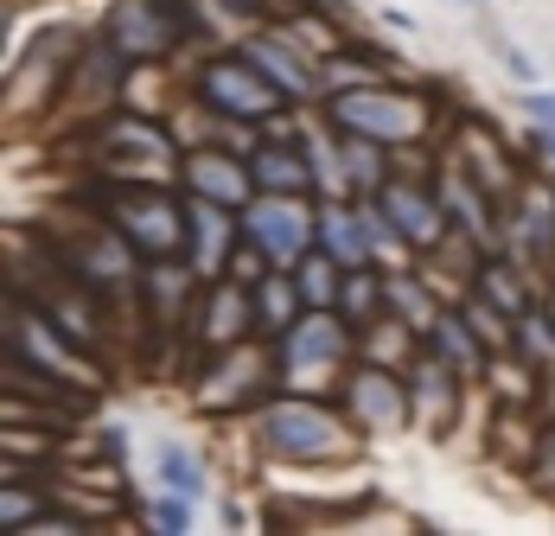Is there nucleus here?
Segmentation results:
<instances>
[{"instance_id":"obj_7","label":"nucleus","mask_w":555,"mask_h":536,"mask_svg":"<svg viewBox=\"0 0 555 536\" xmlns=\"http://www.w3.org/2000/svg\"><path fill=\"white\" fill-rule=\"evenodd\" d=\"M160 473H167V485L179 492V498H198V492H205V480H198V460H192L179 441H167V447H160Z\"/></svg>"},{"instance_id":"obj_9","label":"nucleus","mask_w":555,"mask_h":536,"mask_svg":"<svg viewBox=\"0 0 555 536\" xmlns=\"http://www.w3.org/2000/svg\"><path fill=\"white\" fill-rule=\"evenodd\" d=\"M256 173H262V186H275V192H300V186H307V166L287 161V154H262Z\"/></svg>"},{"instance_id":"obj_10","label":"nucleus","mask_w":555,"mask_h":536,"mask_svg":"<svg viewBox=\"0 0 555 536\" xmlns=\"http://www.w3.org/2000/svg\"><path fill=\"white\" fill-rule=\"evenodd\" d=\"M326 243H333L338 256H364V243H358V230H351V217H326Z\"/></svg>"},{"instance_id":"obj_1","label":"nucleus","mask_w":555,"mask_h":536,"mask_svg":"<svg viewBox=\"0 0 555 536\" xmlns=\"http://www.w3.org/2000/svg\"><path fill=\"white\" fill-rule=\"evenodd\" d=\"M338 122H345L351 135H377V141H389V135H415V109L389 103V97H345V103H338Z\"/></svg>"},{"instance_id":"obj_12","label":"nucleus","mask_w":555,"mask_h":536,"mask_svg":"<svg viewBox=\"0 0 555 536\" xmlns=\"http://www.w3.org/2000/svg\"><path fill=\"white\" fill-rule=\"evenodd\" d=\"M198 224H205V230H198V243H205V263H211V256H218V243H223V224L211 212H198Z\"/></svg>"},{"instance_id":"obj_8","label":"nucleus","mask_w":555,"mask_h":536,"mask_svg":"<svg viewBox=\"0 0 555 536\" xmlns=\"http://www.w3.org/2000/svg\"><path fill=\"white\" fill-rule=\"evenodd\" d=\"M389 212H402V230H409L415 243H428V237H435V212H428L415 192H389Z\"/></svg>"},{"instance_id":"obj_14","label":"nucleus","mask_w":555,"mask_h":536,"mask_svg":"<svg viewBox=\"0 0 555 536\" xmlns=\"http://www.w3.org/2000/svg\"><path fill=\"white\" fill-rule=\"evenodd\" d=\"M530 109H537V115H543V122H550V128H555V97H537V103H530Z\"/></svg>"},{"instance_id":"obj_2","label":"nucleus","mask_w":555,"mask_h":536,"mask_svg":"<svg viewBox=\"0 0 555 536\" xmlns=\"http://www.w3.org/2000/svg\"><path fill=\"white\" fill-rule=\"evenodd\" d=\"M269 441L287 447V454H333L345 434H333V422L320 409H275L269 416Z\"/></svg>"},{"instance_id":"obj_4","label":"nucleus","mask_w":555,"mask_h":536,"mask_svg":"<svg viewBox=\"0 0 555 536\" xmlns=\"http://www.w3.org/2000/svg\"><path fill=\"white\" fill-rule=\"evenodd\" d=\"M205 97H211V103H223V109H236V115H243V109H269V103H275V97H269L256 77H243L236 64L205 71Z\"/></svg>"},{"instance_id":"obj_15","label":"nucleus","mask_w":555,"mask_h":536,"mask_svg":"<svg viewBox=\"0 0 555 536\" xmlns=\"http://www.w3.org/2000/svg\"><path fill=\"white\" fill-rule=\"evenodd\" d=\"M543 154H550V161H555V135H543Z\"/></svg>"},{"instance_id":"obj_6","label":"nucleus","mask_w":555,"mask_h":536,"mask_svg":"<svg viewBox=\"0 0 555 536\" xmlns=\"http://www.w3.org/2000/svg\"><path fill=\"white\" fill-rule=\"evenodd\" d=\"M192 186H205L211 199H223V205H236L249 179H243V173H236L230 161H198V166H192Z\"/></svg>"},{"instance_id":"obj_5","label":"nucleus","mask_w":555,"mask_h":536,"mask_svg":"<svg viewBox=\"0 0 555 536\" xmlns=\"http://www.w3.org/2000/svg\"><path fill=\"white\" fill-rule=\"evenodd\" d=\"M249 58H256V64H269V77H275L281 90H294V97H307V90H313V77L300 71V58H287L275 39H256V46H249Z\"/></svg>"},{"instance_id":"obj_11","label":"nucleus","mask_w":555,"mask_h":536,"mask_svg":"<svg viewBox=\"0 0 555 536\" xmlns=\"http://www.w3.org/2000/svg\"><path fill=\"white\" fill-rule=\"evenodd\" d=\"M307 294L313 301H333V268L326 263H307Z\"/></svg>"},{"instance_id":"obj_13","label":"nucleus","mask_w":555,"mask_h":536,"mask_svg":"<svg viewBox=\"0 0 555 536\" xmlns=\"http://www.w3.org/2000/svg\"><path fill=\"white\" fill-rule=\"evenodd\" d=\"M441 352H447V358H453V365H473V345H466V339H460L453 326H447V332H441Z\"/></svg>"},{"instance_id":"obj_3","label":"nucleus","mask_w":555,"mask_h":536,"mask_svg":"<svg viewBox=\"0 0 555 536\" xmlns=\"http://www.w3.org/2000/svg\"><path fill=\"white\" fill-rule=\"evenodd\" d=\"M249 237H256L262 250H275V256H294V250L307 243V217H300V205L275 199V205H262V212L249 217Z\"/></svg>"}]
</instances>
